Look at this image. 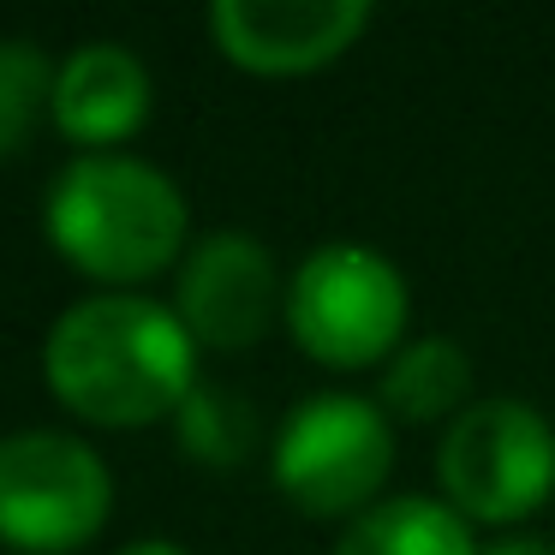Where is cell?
<instances>
[{
  "label": "cell",
  "mask_w": 555,
  "mask_h": 555,
  "mask_svg": "<svg viewBox=\"0 0 555 555\" xmlns=\"http://www.w3.org/2000/svg\"><path fill=\"white\" fill-rule=\"evenodd\" d=\"M281 311V275L263 240L209 233L180 269V323L204 347H251Z\"/></svg>",
  "instance_id": "ba28073f"
},
{
  "label": "cell",
  "mask_w": 555,
  "mask_h": 555,
  "mask_svg": "<svg viewBox=\"0 0 555 555\" xmlns=\"http://www.w3.org/2000/svg\"><path fill=\"white\" fill-rule=\"evenodd\" d=\"M466 388H472V359L448 335H424L412 347H400L383 376V400L406 424H430L442 412H454L466 400Z\"/></svg>",
  "instance_id": "8fae6325"
},
{
  "label": "cell",
  "mask_w": 555,
  "mask_h": 555,
  "mask_svg": "<svg viewBox=\"0 0 555 555\" xmlns=\"http://www.w3.org/2000/svg\"><path fill=\"white\" fill-rule=\"evenodd\" d=\"M483 555H555V543L550 538H502V543H490Z\"/></svg>",
  "instance_id": "5bb4252c"
},
{
  "label": "cell",
  "mask_w": 555,
  "mask_h": 555,
  "mask_svg": "<svg viewBox=\"0 0 555 555\" xmlns=\"http://www.w3.org/2000/svg\"><path fill=\"white\" fill-rule=\"evenodd\" d=\"M395 466V430L383 406L359 395H317L287 412L275 436V483L293 507L317 519L364 514Z\"/></svg>",
  "instance_id": "8992f818"
},
{
  "label": "cell",
  "mask_w": 555,
  "mask_h": 555,
  "mask_svg": "<svg viewBox=\"0 0 555 555\" xmlns=\"http://www.w3.org/2000/svg\"><path fill=\"white\" fill-rule=\"evenodd\" d=\"M120 555H185L180 543H162V538H150V543H132V550H120Z\"/></svg>",
  "instance_id": "9a60e30c"
},
{
  "label": "cell",
  "mask_w": 555,
  "mask_h": 555,
  "mask_svg": "<svg viewBox=\"0 0 555 555\" xmlns=\"http://www.w3.org/2000/svg\"><path fill=\"white\" fill-rule=\"evenodd\" d=\"M335 555H483L472 519L430 495H395L376 502L340 531Z\"/></svg>",
  "instance_id": "30bf717a"
},
{
  "label": "cell",
  "mask_w": 555,
  "mask_h": 555,
  "mask_svg": "<svg viewBox=\"0 0 555 555\" xmlns=\"http://www.w3.org/2000/svg\"><path fill=\"white\" fill-rule=\"evenodd\" d=\"M54 114V66L37 42H0V156L30 138L37 114Z\"/></svg>",
  "instance_id": "4fadbf2b"
},
{
  "label": "cell",
  "mask_w": 555,
  "mask_h": 555,
  "mask_svg": "<svg viewBox=\"0 0 555 555\" xmlns=\"http://www.w3.org/2000/svg\"><path fill=\"white\" fill-rule=\"evenodd\" d=\"M49 233L66 263L96 281H144L180 257L185 197L162 168L132 156H85L54 180Z\"/></svg>",
  "instance_id": "7a4b0ae2"
},
{
  "label": "cell",
  "mask_w": 555,
  "mask_h": 555,
  "mask_svg": "<svg viewBox=\"0 0 555 555\" xmlns=\"http://www.w3.org/2000/svg\"><path fill=\"white\" fill-rule=\"evenodd\" d=\"M436 472L454 514L514 526L555 490V430L526 400H478L442 430Z\"/></svg>",
  "instance_id": "3957f363"
},
{
  "label": "cell",
  "mask_w": 555,
  "mask_h": 555,
  "mask_svg": "<svg viewBox=\"0 0 555 555\" xmlns=\"http://www.w3.org/2000/svg\"><path fill=\"white\" fill-rule=\"evenodd\" d=\"M180 442L204 466H240L257 448V406L216 383H197L180 406Z\"/></svg>",
  "instance_id": "7c38bea8"
},
{
  "label": "cell",
  "mask_w": 555,
  "mask_h": 555,
  "mask_svg": "<svg viewBox=\"0 0 555 555\" xmlns=\"http://www.w3.org/2000/svg\"><path fill=\"white\" fill-rule=\"evenodd\" d=\"M371 25L364 0H216L209 30L251 73H311L347 54Z\"/></svg>",
  "instance_id": "52a82bcc"
},
{
  "label": "cell",
  "mask_w": 555,
  "mask_h": 555,
  "mask_svg": "<svg viewBox=\"0 0 555 555\" xmlns=\"http://www.w3.org/2000/svg\"><path fill=\"white\" fill-rule=\"evenodd\" d=\"M114 483L96 448L66 430H18L0 442V538L13 550L61 555L102 531Z\"/></svg>",
  "instance_id": "5b68a950"
},
{
  "label": "cell",
  "mask_w": 555,
  "mask_h": 555,
  "mask_svg": "<svg viewBox=\"0 0 555 555\" xmlns=\"http://www.w3.org/2000/svg\"><path fill=\"white\" fill-rule=\"evenodd\" d=\"M49 388L90 424H156L197 388V340L180 311L138 293H96L49 328Z\"/></svg>",
  "instance_id": "6da1fadb"
},
{
  "label": "cell",
  "mask_w": 555,
  "mask_h": 555,
  "mask_svg": "<svg viewBox=\"0 0 555 555\" xmlns=\"http://www.w3.org/2000/svg\"><path fill=\"white\" fill-rule=\"evenodd\" d=\"M150 114V73L120 42H85L54 73V126L73 144H120Z\"/></svg>",
  "instance_id": "9c48e42d"
},
{
  "label": "cell",
  "mask_w": 555,
  "mask_h": 555,
  "mask_svg": "<svg viewBox=\"0 0 555 555\" xmlns=\"http://www.w3.org/2000/svg\"><path fill=\"white\" fill-rule=\"evenodd\" d=\"M287 328L323 364H376L406 328V281L371 245H317L287 287Z\"/></svg>",
  "instance_id": "277c9868"
}]
</instances>
